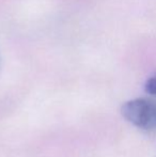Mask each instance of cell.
<instances>
[{"mask_svg":"<svg viewBox=\"0 0 156 157\" xmlns=\"http://www.w3.org/2000/svg\"><path fill=\"white\" fill-rule=\"evenodd\" d=\"M122 116L137 127L144 130H156V101L136 98L126 101L121 108Z\"/></svg>","mask_w":156,"mask_h":157,"instance_id":"6da1fadb","label":"cell"},{"mask_svg":"<svg viewBox=\"0 0 156 157\" xmlns=\"http://www.w3.org/2000/svg\"><path fill=\"white\" fill-rule=\"evenodd\" d=\"M144 89L151 95H156V75L150 77L144 85Z\"/></svg>","mask_w":156,"mask_h":157,"instance_id":"7a4b0ae2","label":"cell"}]
</instances>
